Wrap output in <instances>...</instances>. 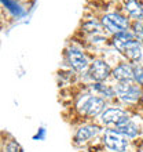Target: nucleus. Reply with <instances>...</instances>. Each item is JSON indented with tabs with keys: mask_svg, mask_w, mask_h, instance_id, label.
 <instances>
[{
	"mask_svg": "<svg viewBox=\"0 0 143 152\" xmlns=\"http://www.w3.org/2000/svg\"><path fill=\"white\" fill-rule=\"evenodd\" d=\"M123 12L131 21H143V7L140 0H120Z\"/></svg>",
	"mask_w": 143,
	"mask_h": 152,
	"instance_id": "nucleus-6",
	"label": "nucleus"
},
{
	"mask_svg": "<svg viewBox=\"0 0 143 152\" xmlns=\"http://www.w3.org/2000/svg\"><path fill=\"white\" fill-rule=\"evenodd\" d=\"M134 73H135V82L143 88V62L134 64Z\"/></svg>",
	"mask_w": 143,
	"mask_h": 152,
	"instance_id": "nucleus-9",
	"label": "nucleus"
},
{
	"mask_svg": "<svg viewBox=\"0 0 143 152\" xmlns=\"http://www.w3.org/2000/svg\"><path fill=\"white\" fill-rule=\"evenodd\" d=\"M1 152H24L15 137H12L6 130L1 132Z\"/></svg>",
	"mask_w": 143,
	"mask_h": 152,
	"instance_id": "nucleus-7",
	"label": "nucleus"
},
{
	"mask_svg": "<svg viewBox=\"0 0 143 152\" xmlns=\"http://www.w3.org/2000/svg\"><path fill=\"white\" fill-rule=\"evenodd\" d=\"M111 82L113 83H125V82H135V73H134V65L128 61L120 60L113 66L111 73Z\"/></svg>",
	"mask_w": 143,
	"mask_h": 152,
	"instance_id": "nucleus-5",
	"label": "nucleus"
},
{
	"mask_svg": "<svg viewBox=\"0 0 143 152\" xmlns=\"http://www.w3.org/2000/svg\"><path fill=\"white\" fill-rule=\"evenodd\" d=\"M105 129L98 122H88L74 127L72 134V145L74 148H85L103 132Z\"/></svg>",
	"mask_w": 143,
	"mask_h": 152,
	"instance_id": "nucleus-3",
	"label": "nucleus"
},
{
	"mask_svg": "<svg viewBox=\"0 0 143 152\" xmlns=\"http://www.w3.org/2000/svg\"><path fill=\"white\" fill-rule=\"evenodd\" d=\"M91 64V57L83 47L74 43L66 42L62 51V65L72 69L81 76H87L88 66Z\"/></svg>",
	"mask_w": 143,
	"mask_h": 152,
	"instance_id": "nucleus-1",
	"label": "nucleus"
},
{
	"mask_svg": "<svg viewBox=\"0 0 143 152\" xmlns=\"http://www.w3.org/2000/svg\"><path fill=\"white\" fill-rule=\"evenodd\" d=\"M132 118V113L118 104H109L102 115L98 118V123L107 130H118Z\"/></svg>",
	"mask_w": 143,
	"mask_h": 152,
	"instance_id": "nucleus-2",
	"label": "nucleus"
},
{
	"mask_svg": "<svg viewBox=\"0 0 143 152\" xmlns=\"http://www.w3.org/2000/svg\"><path fill=\"white\" fill-rule=\"evenodd\" d=\"M117 1H120V0H117Z\"/></svg>",
	"mask_w": 143,
	"mask_h": 152,
	"instance_id": "nucleus-11",
	"label": "nucleus"
},
{
	"mask_svg": "<svg viewBox=\"0 0 143 152\" xmlns=\"http://www.w3.org/2000/svg\"><path fill=\"white\" fill-rule=\"evenodd\" d=\"M131 31L135 35V37L143 43V21H132Z\"/></svg>",
	"mask_w": 143,
	"mask_h": 152,
	"instance_id": "nucleus-8",
	"label": "nucleus"
},
{
	"mask_svg": "<svg viewBox=\"0 0 143 152\" xmlns=\"http://www.w3.org/2000/svg\"><path fill=\"white\" fill-rule=\"evenodd\" d=\"M140 3H142V7H143V0H140Z\"/></svg>",
	"mask_w": 143,
	"mask_h": 152,
	"instance_id": "nucleus-10",
	"label": "nucleus"
},
{
	"mask_svg": "<svg viewBox=\"0 0 143 152\" xmlns=\"http://www.w3.org/2000/svg\"><path fill=\"white\" fill-rule=\"evenodd\" d=\"M111 73H113V65L107 61L103 54L91 60V64L87 71V79L95 83H106L111 82Z\"/></svg>",
	"mask_w": 143,
	"mask_h": 152,
	"instance_id": "nucleus-4",
	"label": "nucleus"
}]
</instances>
